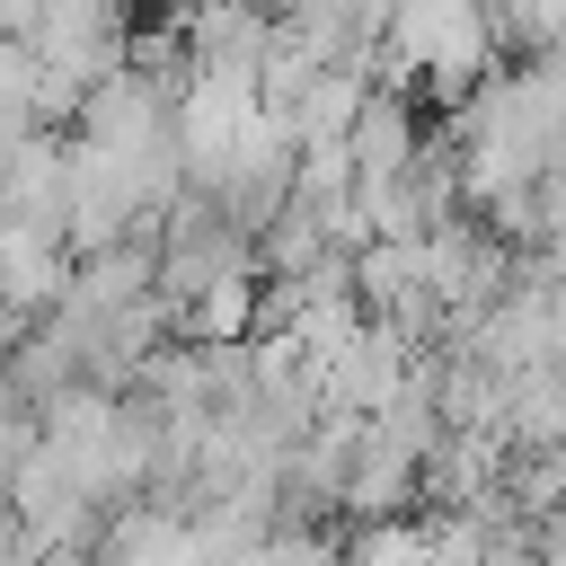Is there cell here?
Here are the masks:
<instances>
[{
	"label": "cell",
	"mask_w": 566,
	"mask_h": 566,
	"mask_svg": "<svg viewBox=\"0 0 566 566\" xmlns=\"http://www.w3.org/2000/svg\"><path fill=\"white\" fill-rule=\"evenodd\" d=\"M486 44H495V27H486L478 0H398L389 27H380V53L424 71L433 88H478Z\"/></svg>",
	"instance_id": "6da1fadb"
},
{
	"label": "cell",
	"mask_w": 566,
	"mask_h": 566,
	"mask_svg": "<svg viewBox=\"0 0 566 566\" xmlns=\"http://www.w3.org/2000/svg\"><path fill=\"white\" fill-rule=\"evenodd\" d=\"M256 71H195L186 97H177V159H186V186H221L230 150L248 142L256 124Z\"/></svg>",
	"instance_id": "7a4b0ae2"
},
{
	"label": "cell",
	"mask_w": 566,
	"mask_h": 566,
	"mask_svg": "<svg viewBox=\"0 0 566 566\" xmlns=\"http://www.w3.org/2000/svg\"><path fill=\"white\" fill-rule=\"evenodd\" d=\"M0 221L27 230V239L71 248V142H62L53 124H35V133L9 150V168H0Z\"/></svg>",
	"instance_id": "3957f363"
},
{
	"label": "cell",
	"mask_w": 566,
	"mask_h": 566,
	"mask_svg": "<svg viewBox=\"0 0 566 566\" xmlns=\"http://www.w3.org/2000/svg\"><path fill=\"white\" fill-rule=\"evenodd\" d=\"M407 371H416L407 336H398L389 318H363L345 345H327V354H318V398H327V407L371 416L380 398H398V389H407Z\"/></svg>",
	"instance_id": "277c9868"
},
{
	"label": "cell",
	"mask_w": 566,
	"mask_h": 566,
	"mask_svg": "<svg viewBox=\"0 0 566 566\" xmlns=\"http://www.w3.org/2000/svg\"><path fill=\"white\" fill-rule=\"evenodd\" d=\"M177 27H186L195 71H256L274 44V18L256 0H177Z\"/></svg>",
	"instance_id": "5b68a950"
},
{
	"label": "cell",
	"mask_w": 566,
	"mask_h": 566,
	"mask_svg": "<svg viewBox=\"0 0 566 566\" xmlns=\"http://www.w3.org/2000/svg\"><path fill=\"white\" fill-rule=\"evenodd\" d=\"M345 150H354V177L371 186V177H398L424 142H416V115H407V97H363V115H354V133H345Z\"/></svg>",
	"instance_id": "8992f818"
},
{
	"label": "cell",
	"mask_w": 566,
	"mask_h": 566,
	"mask_svg": "<svg viewBox=\"0 0 566 566\" xmlns=\"http://www.w3.org/2000/svg\"><path fill=\"white\" fill-rule=\"evenodd\" d=\"M256 283H265V274H230V283H212V292L177 301V327H186V336H203V345L248 336V327H256Z\"/></svg>",
	"instance_id": "52a82bcc"
},
{
	"label": "cell",
	"mask_w": 566,
	"mask_h": 566,
	"mask_svg": "<svg viewBox=\"0 0 566 566\" xmlns=\"http://www.w3.org/2000/svg\"><path fill=\"white\" fill-rule=\"evenodd\" d=\"M345 566H433V531L424 522H363L354 531V548H345Z\"/></svg>",
	"instance_id": "ba28073f"
},
{
	"label": "cell",
	"mask_w": 566,
	"mask_h": 566,
	"mask_svg": "<svg viewBox=\"0 0 566 566\" xmlns=\"http://www.w3.org/2000/svg\"><path fill=\"white\" fill-rule=\"evenodd\" d=\"M27 327H35V310H27V301H9V292H0V363H9V354H18V336H27Z\"/></svg>",
	"instance_id": "9c48e42d"
},
{
	"label": "cell",
	"mask_w": 566,
	"mask_h": 566,
	"mask_svg": "<svg viewBox=\"0 0 566 566\" xmlns=\"http://www.w3.org/2000/svg\"><path fill=\"white\" fill-rule=\"evenodd\" d=\"M35 566H97V557H88V548H80V539H71V548H44V557H35Z\"/></svg>",
	"instance_id": "30bf717a"
}]
</instances>
